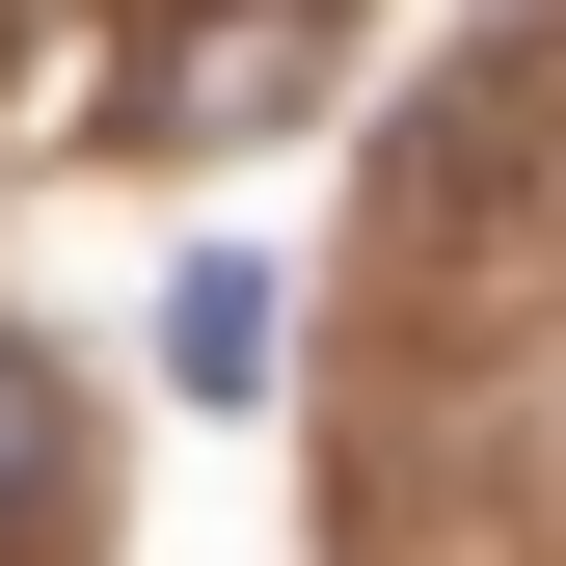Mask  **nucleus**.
I'll list each match as a JSON object with an SVG mask.
<instances>
[{"label":"nucleus","mask_w":566,"mask_h":566,"mask_svg":"<svg viewBox=\"0 0 566 566\" xmlns=\"http://www.w3.org/2000/svg\"><path fill=\"white\" fill-rule=\"evenodd\" d=\"M163 378H217V405L270 378V270H189V297H163Z\"/></svg>","instance_id":"f257e3e1"},{"label":"nucleus","mask_w":566,"mask_h":566,"mask_svg":"<svg viewBox=\"0 0 566 566\" xmlns=\"http://www.w3.org/2000/svg\"><path fill=\"white\" fill-rule=\"evenodd\" d=\"M28 485H54V378L0 350V513H28Z\"/></svg>","instance_id":"f03ea898"}]
</instances>
